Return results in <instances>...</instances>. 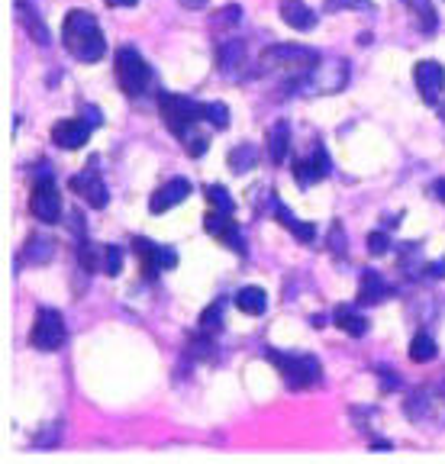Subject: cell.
Wrapping results in <instances>:
<instances>
[{
	"label": "cell",
	"mask_w": 445,
	"mask_h": 464,
	"mask_svg": "<svg viewBox=\"0 0 445 464\" xmlns=\"http://www.w3.org/2000/svg\"><path fill=\"white\" fill-rule=\"evenodd\" d=\"M368 445H372V449H391V442H387V439H372V442H368Z\"/></svg>",
	"instance_id": "ee69618b"
},
{
	"label": "cell",
	"mask_w": 445,
	"mask_h": 464,
	"mask_svg": "<svg viewBox=\"0 0 445 464\" xmlns=\"http://www.w3.org/2000/svg\"><path fill=\"white\" fill-rule=\"evenodd\" d=\"M204 123L213 130H227L229 126V107L223 101H207L204 103Z\"/></svg>",
	"instance_id": "4dcf8cb0"
},
{
	"label": "cell",
	"mask_w": 445,
	"mask_h": 464,
	"mask_svg": "<svg viewBox=\"0 0 445 464\" xmlns=\"http://www.w3.org/2000/svg\"><path fill=\"white\" fill-rule=\"evenodd\" d=\"M268 159L271 165H285L287 155H291V123L287 120H277L275 126L268 130Z\"/></svg>",
	"instance_id": "7402d4cb"
},
{
	"label": "cell",
	"mask_w": 445,
	"mask_h": 464,
	"mask_svg": "<svg viewBox=\"0 0 445 464\" xmlns=\"http://www.w3.org/2000/svg\"><path fill=\"white\" fill-rule=\"evenodd\" d=\"M233 304L239 306L246 316H262V313L268 310V294H265L262 287H256V284H246V287L236 290Z\"/></svg>",
	"instance_id": "d4e9b609"
},
{
	"label": "cell",
	"mask_w": 445,
	"mask_h": 464,
	"mask_svg": "<svg viewBox=\"0 0 445 464\" xmlns=\"http://www.w3.org/2000/svg\"><path fill=\"white\" fill-rule=\"evenodd\" d=\"M227 165H229V171H233V174L256 171V165H258V149L252 142L233 145V149H229V155H227Z\"/></svg>",
	"instance_id": "484cf974"
},
{
	"label": "cell",
	"mask_w": 445,
	"mask_h": 464,
	"mask_svg": "<svg viewBox=\"0 0 445 464\" xmlns=\"http://www.w3.org/2000/svg\"><path fill=\"white\" fill-rule=\"evenodd\" d=\"M132 252H136L139 268H142V277H146V281H155L159 275H165V271H171L178 265L175 248L146 239V236H132Z\"/></svg>",
	"instance_id": "ba28073f"
},
{
	"label": "cell",
	"mask_w": 445,
	"mask_h": 464,
	"mask_svg": "<svg viewBox=\"0 0 445 464\" xmlns=\"http://www.w3.org/2000/svg\"><path fill=\"white\" fill-rule=\"evenodd\" d=\"M333 323H336L345 335H352V339H362V335H368V329H372V323H368V316L362 313L358 304H339L336 310H333Z\"/></svg>",
	"instance_id": "d6986e66"
},
{
	"label": "cell",
	"mask_w": 445,
	"mask_h": 464,
	"mask_svg": "<svg viewBox=\"0 0 445 464\" xmlns=\"http://www.w3.org/2000/svg\"><path fill=\"white\" fill-rule=\"evenodd\" d=\"M265 358L277 368V374L285 377L287 391H310L314 384H320L323 364L316 355L307 352H281V348H265Z\"/></svg>",
	"instance_id": "277c9868"
},
{
	"label": "cell",
	"mask_w": 445,
	"mask_h": 464,
	"mask_svg": "<svg viewBox=\"0 0 445 464\" xmlns=\"http://www.w3.org/2000/svg\"><path fill=\"white\" fill-rule=\"evenodd\" d=\"M94 136V126L88 120H81V116H72V120H59V123L52 126V142L65 149V152H78L88 145V139Z\"/></svg>",
	"instance_id": "5bb4252c"
},
{
	"label": "cell",
	"mask_w": 445,
	"mask_h": 464,
	"mask_svg": "<svg viewBox=\"0 0 445 464\" xmlns=\"http://www.w3.org/2000/svg\"><path fill=\"white\" fill-rule=\"evenodd\" d=\"M239 23H242V4H227V7L210 16L213 29H236Z\"/></svg>",
	"instance_id": "1f68e13d"
},
{
	"label": "cell",
	"mask_w": 445,
	"mask_h": 464,
	"mask_svg": "<svg viewBox=\"0 0 445 464\" xmlns=\"http://www.w3.org/2000/svg\"><path fill=\"white\" fill-rule=\"evenodd\" d=\"M432 197H436L439 203H445V178H439V181H432Z\"/></svg>",
	"instance_id": "60d3db41"
},
{
	"label": "cell",
	"mask_w": 445,
	"mask_h": 464,
	"mask_svg": "<svg viewBox=\"0 0 445 464\" xmlns=\"http://www.w3.org/2000/svg\"><path fill=\"white\" fill-rule=\"evenodd\" d=\"M72 190L81 197V200L88 203V207H94V210H103L110 203V190L107 184H103V178H97L94 171H81L72 178Z\"/></svg>",
	"instance_id": "e0dca14e"
},
{
	"label": "cell",
	"mask_w": 445,
	"mask_h": 464,
	"mask_svg": "<svg viewBox=\"0 0 445 464\" xmlns=\"http://www.w3.org/2000/svg\"><path fill=\"white\" fill-rule=\"evenodd\" d=\"M368 252H372V255H387V252H391V236H387V229H374L372 236H368Z\"/></svg>",
	"instance_id": "8d00e7d4"
},
{
	"label": "cell",
	"mask_w": 445,
	"mask_h": 464,
	"mask_svg": "<svg viewBox=\"0 0 445 464\" xmlns=\"http://www.w3.org/2000/svg\"><path fill=\"white\" fill-rule=\"evenodd\" d=\"M277 14H281V20H285L287 26L297 29V33H310V29H316V23H320V14L310 7L307 0H281Z\"/></svg>",
	"instance_id": "ac0fdd59"
},
{
	"label": "cell",
	"mask_w": 445,
	"mask_h": 464,
	"mask_svg": "<svg viewBox=\"0 0 445 464\" xmlns=\"http://www.w3.org/2000/svg\"><path fill=\"white\" fill-rule=\"evenodd\" d=\"M372 0H326L329 14H343V10H368Z\"/></svg>",
	"instance_id": "74e56055"
},
{
	"label": "cell",
	"mask_w": 445,
	"mask_h": 464,
	"mask_svg": "<svg viewBox=\"0 0 445 464\" xmlns=\"http://www.w3.org/2000/svg\"><path fill=\"white\" fill-rule=\"evenodd\" d=\"M68 339V323L55 306H43L36 313V323H33V333H30V342L33 348L39 352H59Z\"/></svg>",
	"instance_id": "9c48e42d"
},
{
	"label": "cell",
	"mask_w": 445,
	"mask_h": 464,
	"mask_svg": "<svg viewBox=\"0 0 445 464\" xmlns=\"http://www.w3.org/2000/svg\"><path fill=\"white\" fill-rule=\"evenodd\" d=\"M413 81H416V91L423 97L426 107H439L445 94V68L432 58H423V62H416L413 68Z\"/></svg>",
	"instance_id": "8fae6325"
},
{
	"label": "cell",
	"mask_w": 445,
	"mask_h": 464,
	"mask_svg": "<svg viewBox=\"0 0 445 464\" xmlns=\"http://www.w3.org/2000/svg\"><path fill=\"white\" fill-rule=\"evenodd\" d=\"M139 0H110V7H136Z\"/></svg>",
	"instance_id": "7bdbcfd3"
},
{
	"label": "cell",
	"mask_w": 445,
	"mask_h": 464,
	"mask_svg": "<svg viewBox=\"0 0 445 464\" xmlns=\"http://www.w3.org/2000/svg\"><path fill=\"white\" fill-rule=\"evenodd\" d=\"M219 329H223V300H217V304H210L204 310V316H200V333L207 335H217Z\"/></svg>",
	"instance_id": "d6a6232c"
},
{
	"label": "cell",
	"mask_w": 445,
	"mask_h": 464,
	"mask_svg": "<svg viewBox=\"0 0 445 464\" xmlns=\"http://www.w3.org/2000/svg\"><path fill=\"white\" fill-rule=\"evenodd\" d=\"M184 149L190 152V159H200V155H207V145H210V132H200V123L194 126V130L188 132V136L181 139Z\"/></svg>",
	"instance_id": "836d02e7"
},
{
	"label": "cell",
	"mask_w": 445,
	"mask_h": 464,
	"mask_svg": "<svg viewBox=\"0 0 445 464\" xmlns=\"http://www.w3.org/2000/svg\"><path fill=\"white\" fill-rule=\"evenodd\" d=\"M33 217L45 226H55L65 219V203H62V190L59 181H55V174H52L49 165H43L36 171V181H33Z\"/></svg>",
	"instance_id": "8992f818"
},
{
	"label": "cell",
	"mask_w": 445,
	"mask_h": 464,
	"mask_svg": "<svg viewBox=\"0 0 445 464\" xmlns=\"http://www.w3.org/2000/svg\"><path fill=\"white\" fill-rule=\"evenodd\" d=\"M329 171H333V159H329L323 142H314L307 155H300V159L294 161V181H297L300 188H314L323 178H329Z\"/></svg>",
	"instance_id": "30bf717a"
},
{
	"label": "cell",
	"mask_w": 445,
	"mask_h": 464,
	"mask_svg": "<svg viewBox=\"0 0 445 464\" xmlns=\"http://www.w3.org/2000/svg\"><path fill=\"white\" fill-rule=\"evenodd\" d=\"M204 194H207V203H210L213 210L217 213H229L233 217L236 213V200H233V194H229L223 184H207L204 188Z\"/></svg>",
	"instance_id": "f1b7e54d"
},
{
	"label": "cell",
	"mask_w": 445,
	"mask_h": 464,
	"mask_svg": "<svg viewBox=\"0 0 445 464\" xmlns=\"http://www.w3.org/2000/svg\"><path fill=\"white\" fill-rule=\"evenodd\" d=\"M403 7H407L410 20H413V26L423 33V36H432L439 29V14L436 7H432V0H403Z\"/></svg>",
	"instance_id": "603a6c76"
},
{
	"label": "cell",
	"mask_w": 445,
	"mask_h": 464,
	"mask_svg": "<svg viewBox=\"0 0 445 464\" xmlns=\"http://www.w3.org/2000/svg\"><path fill=\"white\" fill-rule=\"evenodd\" d=\"M246 43L242 39H229V43H223L219 45V52H217V68L223 74H229V78H239L242 72H246V62H248V55H246Z\"/></svg>",
	"instance_id": "ffe728a7"
},
{
	"label": "cell",
	"mask_w": 445,
	"mask_h": 464,
	"mask_svg": "<svg viewBox=\"0 0 445 464\" xmlns=\"http://www.w3.org/2000/svg\"><path fill=\"white\" fill-rule=\"evenodd\" d=\"M113 72H117L120 91L126 97H146L152 91V68L132 45H123V49L113 52Z\"/></svg>",
	"instance_id": "5b68a950"
},
{
	"label": "cell",
	"mask_w": 445,
	"mask_h": 464,
	"mask_svg": "<svg viewBox=\"0 0 445 464\" xmlns=\"http://www.w3.org/2000/svg\"><path fill=\"white\" fill-rule=\"evenodd\" d=\"M349 62L336 55H323L320 62L314 65V72L307 78H300L297 84H291L287 91L300 97H329V94H339L345 84H349Z\"/></svg>",
	"instance_id": "3957f363"
},
{
	"label": "cell",
	"mask_w": 445,
	"mask_h": 464,
	"mask_svg": "<svg viewBox=\"0 0 445 464\" xmlns=\"http://www.w3.org/2000/svg\"><path fill=\"white\" fill-rule=\"evenodd\" d=\"M391 294H394V287H391V284H387L384 277L378 275V271H374V268L362 271V277H358V297H355V304L362 306V310L384 304Z\"/></svg>",
	"instance_id": "2e32d148"
},
{
	"label": "cell",
	"mask_w": 445,
	"mask_h": 464,
	"mask_svg": "<svg viewBox=\"0 0 445 464\" xmlns=\"http://www.w3.org/2000/svg\"><path fill=\"white\" fill-rule=\"evenodd\" d=\"M320 58H323L320 52L310 49V45L275 43L271 49L262 52V58H258V72L271 74V78H277V81H285V84L291 87V84H297L300 78H307Z\"/></svg>",
	"instance_id": "7a4b0ae2"
},
{
	"label": "cell",
	"mask_w": 445,
	"mask_h": 464,
	"mask_svg": "<svg viewBox=\"0 0 445 464\" xmlns=\"http://www.w3.org/2000/svg\"><path fill=\"white\" fill-rule=\"evenodd\" d=\"M16 16H20L23 29H26V36H30L33 43H39V45H49L52 43L49 26H45V20L39 16V10L33 7L30 0H16Z\"/></svg>",
	"instance_id": "44dd1931"
},
{
	"label": "cell",
	"mask_w": 445,
	"mask_h": 464,
	"mask_svg": "<svg viewBox=\"0 0 445 464\" xmlns=\"http://www.w3.org/2000/svg\"><path fill=\"white\" fill-rule=\"evenodd\" d=\"M190 194H194V184H190L188 178H171V181H165L161 188L152 190V197H149V210H152L155 217H161V213L181 207Z\"/></svg>",
	"instance_id": "4fadbf2b"
},
{
	"label": "cell",
	"mask_w": 445,
	"mask_h": 464,
	"mask_svg": "<svg viewBox=\"0 0 445 464\" xmlns=\"http://www.w3.org/2000/svg\"><path fill=\"white\" fill-rule=\"evenodd\" d=\"M62 45L72 58L84 65H97L107 55V39L101 33V23L88 10H68L62 20Z\"/></svg>",
	"instance_id": "6da1fadb"
},
{
	"label": "cell",
	"mask_w": 445,
	"mask_h": 464,
	"mask_svg": "<svg viewBox=\"0 0 445 464\" xmlns=\"http://www.w3.org/2000/svg\"><path fill=\"white\" fill-rule=\"evenodd\" d=\"M59 432H62V426L55 422L52 429H45L43 435H36V445H55V439H59Z\"/></svg>",
	"instance_id": "ab89813d"
},
{
	"label": "cell",
	"mask_w": 445,
	"mask_h": 464,
	"mask_svg": "<svg viewBox=\"0 0 445 464\" xmlns=\"http://www.w3.org/2000/svg\"><path fill=\"white\" fill-rule=\"evenodd\" d=\"M268 203H271V217H275L277 223L285 226V229L291 232L294 239L304 242V246H314L316 236H320V229H316L314 223H304V219L294 217V213L285 207V200H281V197H277V194H271V197H268Z\"/></svg>",
	"instance_id": "9a60e30c"
},
{
	"label": "cell",
	"mask_w": 445,
	"mask_h": 464,
	"mask_svg": "<svg viewBox=\"0 0 445 464\" xmlns=\"http://www.w3.org/2000/svg\"><path fill=\"white\" fill-rule=\"evenodd\" d=\"M210 0H181V7H188V10H204Z\"/></svg>",
	"instance_id": "b9f144b4"
},
{
	"label": "cell",
	"mask_w": 445,
	"mask_h": 464,
	"mask_svg": "<svg viewBox=\"0 0 445 464\" xmlns=\"http://www.w3.org/2000/svg\"><path fill=\"white\" fill-rule=\"evenodd\" d=\"M326 246H329V252L336 255V258H345V248H349V239L343 236V226H339V223L329 226Z\"/></svg>",
	"instance_id": "d590c367"
},
{
	"label": "cell",
	"mask_w": 445,
	"mask_h": 464,
	"mask_svg": "<svg viewBox=\"0 0 445 464\" xmlns=\"http://www.w3.org/2000/svg\"><path fill=\"white\" fill-rule=\"evenodd\" d=\"M81 120H88L94 130H97V126H103V113L94 107V103H84V107H81Z\"/></svg>",
	"instance_id": "f35d334b"
},
{
	"label": "cell",
	"mask_w": 445,
	"mask_h": 464,
	"mask_svg": "<svg viewBox=\"0 0 445 464\" xmlns=\"http://www.w3.org/2000/svg\"><path fill=\"white\" fill-rule=\"evenodd\" d=\"M159 110H161V120H165V126H169V132L175 139H184L194 126L204 123V103L190 101V97L161 94Z\"/></svg>",
	"instance_id": "52a82bcc"
},
{
	"label": "cell",
	"mask_w": 445,
	"mask_h": 464,
	"mask_svg": "<svg viewBox=\"0 0 445 464\" xmlns=\"http://www.w3.org/2000/svg\"><path fill=\"white\" fill-rule=\"evenodd\" d=\"M101 268H103V275L107 277H120L123 275V261H126V252L120 246H103L101 248Z\"/></svg>",
	"instance_id": "f546056e"
},
{
	"label": "cell",
	"mask_w": 445,
	"mask_h": 464,
	"mask_svg": "<svg viewBox=\"0 0 445 464\" xmlns=\"http://www.w3.org/2000/svg\"><path fill=\"white\" fill-rule=\"evenodd\" d=\"M436 355H439L436 339H432L430 333H423V329H420V333L410 339V358H413V362H420V364H426V362H432Z\"/></svg>",
	"instance_id": "83f0119b"
},
{
	"label": "cell",
	"mask_w": 445,
	"mask_h": 464,
	"mask_svg": "<svg viewBox=\"0 0 445 464\" xmlns=\"http://www.w3.org/2000/svg\"><path fill=\"white\" fill-rule=\"evenodd\" d=\"M374 377H378V387L384 393H397L401 391V374H397L394 368H391V364H374Z\"/></svg>",
	"instance_id": "e575fe53"
},
{
	"label": "cell",
	"mask_w": 445,
	"mask_h": 464,
	"mask_svg": "<svg viewBox=\"0 0 445 464\" xmlns=\"http://www.w3.org/2000/svg\"><path fill=\"white\" fill-rule=\"evenodd\" d=\"M439 113H442V120H445V103H439Z\"/></svg>",
	"instance_id": "f6af8a7d"
},
{
	"label": "cell",
	"mask_w": 445,
	"mask_h": 464,
	"mask_svg": "<svg viewBox=\"0 0 445 464\" xmlns=\"http://www.w3.org/2000/svg\"><path fill=\"white\" fill-rule=\"evenodd\" d=\"M55 239L52 236H33L26 246H23L20 252V261L23 265H49L52 258H55Z\"/></svg>",
	"instance_id": "cb8c5ba5"
},
{
	"label": "cell",
	"mask_w": 445,
	"mask_h": 464,
	"mask_svg": "<svg viewBox=\"0 0 445 464\" xmlns=\"http://www.w3.org/2000/svg\"><path fill=\"white\" fill-rule=\"evenodd\" d=\"M204 229L210 232L213 239L217 242H223V246L229 248V252H236L239 258H246L248 255V242H246V236H242V229L236 226V219L229 217V213H217V210H210L204 217Z\"/></svg>",
	"instance_id": "7c38bea8"
},
{
	"label": "cell",
	"mask_w": 445,
	"mask_h": 464,
	"mask_svg": "<svg viewBox=\"0 0 445 464\" xmlns=\"http://www.w3.org/2000/svg\"><path fill=\"white\" fill-rule=\"evenodd\" d=\"M403 416L410 422H426L432 416V397L426 391H410L403 397Z\"/></svg>",
	"instance_id": "4316f807"
}]
</instances>
